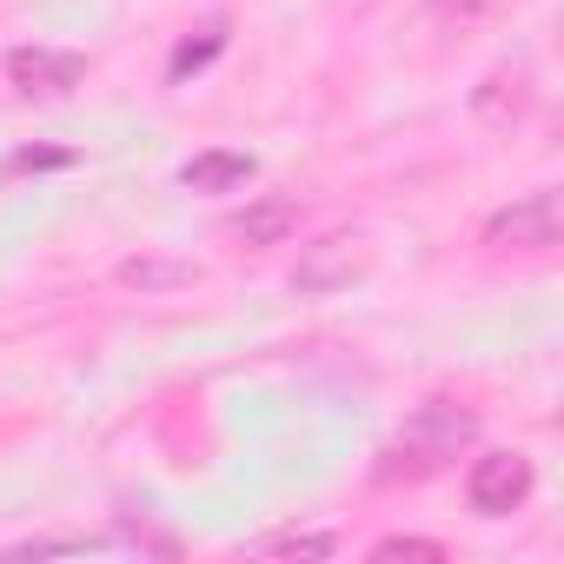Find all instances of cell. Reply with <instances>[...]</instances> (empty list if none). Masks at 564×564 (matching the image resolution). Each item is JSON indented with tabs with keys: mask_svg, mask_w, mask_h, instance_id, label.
Instances as JSON below:
<instances>
[{
	"mask_svg": "<svg viewBox=\"0 0 564 564\" xmlns=\"http://www.w3.org/2000/svg\"><path fill=\"white\" fill-rule=\"evenodd\" d=\"M531 485H538V471H531L524 452H485V458H471V471H465V498H471L478 518H511V511L531 498Z\"/></svg>",
	"mask_w": 564,
	"mask_h": 564,
	"instance_id": "cell-3",
	"label": "cell"
},
{
	"mask_svg": "<svg viewBox=\"0 0 564 564\" xmlns=\"http://www.w3.org/2000/svg\"><path fill=\"white\" fill-rule=\"evenodd\" d=\"M8 80L21 87V94H74L80 80H87V61L80 54H54V47H14L8 54Z\"/></svg>",
	"mask_w": 564,
	"mask_h": 564,
	"instance_id": "cell-4",
	"label": "cell"
},
{
	"mask_svg": "<svg viewBox=\"0 0 564 564\" xmlns=\"http://www.w3.org/2000/svg\"><path fill=\"white\" fill-rule=\"evenodd\" d=\"M213 54H219V21H213V28H206V41H199V47H193V41H186V47H180V54H173V80H180V74H193V67H206V61H213Z\"/></svg>",
	"mask_w": 564,
	"mask_h": 564,
	"instance_id": "cell-13",
	"label": "cell"
},
{
	"mask_svg": "<svg viewBox=\"0 0 564 564\" xmlns=\"http://www.w3.org/2000/svg\"><path fill=\"white\" fill-rule=\"evenodd\" d=\"M359 272H366V246L359 239H319V246H306L293 286L300 293H339V286H352Z\"/></svg>",
	"mask_w": 564,
	"mask_h": 564,
	"instance_id": "cell-5",
	"label": "cell"
},
{
	"mask_svg": "<svg viewBox=\"0 0 564 564\" xmlns=\"http://www.w3.org/2000/svg\"><path fill=\"white\" fill-rule=\"evenodd\" d=\"M120 279H127V286H140V293H173V286H193L199 265H186V259H127Z\"/></svg>",
	"mask_w": 564,
	"mask_h": 564,
	"instance_id": "cell-9",
	"label": "cell"
},
{
	"mask_svg": "<svg viewBox=\"0 0 564 564\" xmlns=\"http://www.w3.org/2000/svg\"><path fill=\"white\" fill-rule=\"evenodd\" d=\"M252 173H259V160H252V153H226V147L193 153V160L180 166V180H186L193 193H232V186H246Z\"/></svg>",
	"mask_w": 564,
	"mask_h": 564,
	"instance_id": "cell-7",
	"label": "cell"
},
{
	"mask_svg": "<svg viewBox=\"0 0 564 564\" xmlns=\"http://www.w3.org/2000/svg\"><path fill=\"white\" fill-rule=\"evenodd\" d=\"M557 246V193L551 186H538V193H524V199H511L505 213H491L485 219V252H551Z\"/></svg>",
	"mask_w": 564,
	"mask_h": 564,
	"instance_id": "cell-2",
	"label": "cell"
},
{
	"mask_svg": "<svg viewBox=\"0 0 564 564\" xmlns=\"http://www.w3.org/2000/svg\"><path fill=\"white\" fill-rule=\"evenodd\" d=\"M531 67H491L485 74V87L471 94V113L485 120V127H518L524 113H531Z\"/></svg>",
	"mask_w": 564,
	"mask_h": 564,
	"instance_id": "cell-6",
	"label": "cell"
},
{
	"mask_svg": "<svg viewBox=\"0 0 564 564\" xmlns=\"http://www.w3.org/2000/svg\"><path fill=\"white\" fill-rule=\"evenodd\" d=\"M61 551H100V538H28L8 557H61Z\"/></svg>",
	"mask_w": 564,
	"mask_h": 564,
	"instance_id": "cell-12",
	"label": "cell"
},
{
	"mask_svg": "<svg viewBox=\"0 0 564 564\" xmlns=\"http://www.w3.org/2000/svg\"><path fill=\"white\" fill-rule=\"evenodd\" d=\"M333 531H265L246 544V557H333Z\"/></svg>",
	"mask_w": 564,
	"mask_h": 564,
	"instance_id": "cell-10",
	"label": "cell"
},
{
	"mask_svg": "<svg viewBox=\"0 0 564 564\" xmlns=\"http://www.w3.org/2000/svg\"><path fill=\"white\" fill-rule=\"evenodd\" d=\"M232 232H239L246 246H279V239L300 232V206H293V199H259V206H246V213L232 219Z\"/></svg>",
	"mask_w": 564,
	"mask_h": 564,
	"instance_id": "cell-8",
	"label": "cell"
},
{
	"mask_svg": "<svg viewBox=\"0 0 564 564\" xmlns=\"http://www.w3.org/2000/svg\"><path fill=\"white\" fill-rule=\"evenodd\" d=\"M372 557H379V564H392V557H432V564H438L445 544H438V538H405V531H399V538H379Z\"/></svg>",
	"mask_w": 564,
	"mask_h": 564,
	"instance_id": "cell-11",
	"label": "cell"
},
{
	"mask_svg": "<svg viewBox=\"0 0 564 564\" xmlns=\"http://www.w3.org/2000/svg\"><path fill=\"white\" fill-rule=\"evenodd\" d=\"M438 8H445V14H458V21H478L491 0H438Z\"/></svg>",
	"mask_w": 564,
	"mask_h": 564,
	"instance_id": "cell-14",
	"label": "cell"
},
{
	"mask_svg": "<svg viewBox=\"0 0 564 564\" xmlns=\"http://www.w3.org/2000/svg\"><path fill=\"white\" fill-rule=\"evenodd\" d=\"M471 438H478V412L471 405H458V399H425L405 425H399V438H392V465H386V478H432V471H445L458 452H471Z\"/></svg>",
	"mask_w": 564,
	"mask_h": 564,
	"instance_id": "cell-1",
	"label": "cell"
}]
</instances>
